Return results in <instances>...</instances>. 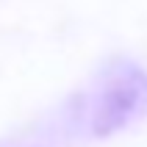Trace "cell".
<instances>
[{"mask_svg": "<svg viewBox=\"0 0 147 147\" xmlns=\"http://www.w3.org/2000/svg\"><path fill=\"white\" fill-rule=\"evenodd\" d=\"M147 117V72L136 61L117 56L100 69L92 89L78 94L72 119L89 136H111Z\"/></svg>", "mask_w": 147, "mask_h": 147, "instance_id": "cell-1", "label": "cell"}]
</instances>
